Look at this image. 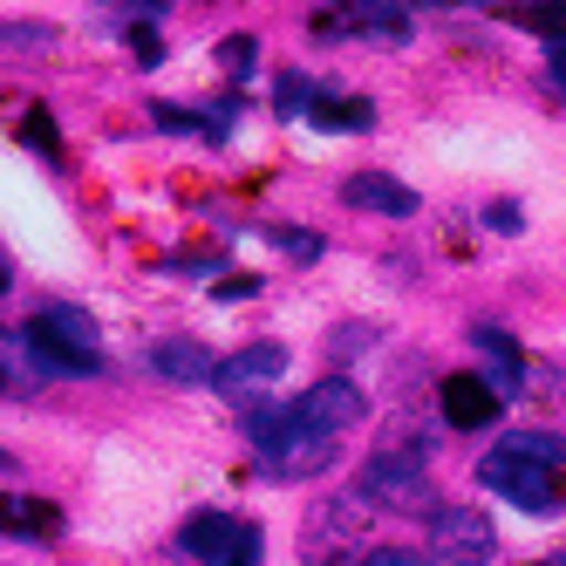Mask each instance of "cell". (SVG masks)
Instances as JSON below:
<instances>
[{"label":"cell","mask_w":566,"mask_h":566,"mask_svg":"<svg viewBox=\"0 0 566 566\" xmlns=\"http://www.w3.org/2000/svg\"><path fill=\"white\" fill-rule=\"evenodd\" d=\"M247 437H253V451L266 458L273 478H314V471L335 464V437L294 423L287 410H247Z\"/></svg>","instance_id":"cell-1"},{"label":"cell","mask_w":566,"mask_h":566,"mask_svg":"<svg viewBox=\"0 0 566 566\" xmlns=\"http://www.w3.org/2000/svg\"><path fill=\"white\" fill-rule=\"evenodd\" d=\"M34 355H42L49 376H103V348H96V321L75 307H42L28 328Z\"/></svg>","instance_id":"cell-2"},{"label":"cell","mask_w":566,"mask_h":566,"mask_svg":"<svg viewBox=\"0 0 566 566\" xmlns=\"http://www.w3.org/2000/svg\"><path fill=\"white\" fill-rule=\"evenodd\" d=\"M178 553L206 559V566H253L260 559V525L232 518V512H191L178 525Z\"/></svg>","instance_id":"cell-3"},{"label":"cell","mask_w":566,"mask_h":566,"mask_svg":"<svg viewBox=\"0 0 566 566\" xmlns=\"http://www.w3.org/2000/svg\"><path fill=\"white\" fill-rule=\"evenodd\" d=\"M430 559L437 566H484L499 553V525L484 518L478 505H437L430 512Z\"/></svg>","instance_id":"cell-4"},{"label":"cell","mask_w":566,"mask_h":566,"mask_svg":"<svg viewBox=\"0 0 566 566\" xmlns=\"http://www.w3.org/2000/svg\"><path fill=\"white\" fill-rule=\"evenodd\" d=\"M478 484L484 492H499V499H512L518 512H559V471H546V464H525V458H512V451H492L478 464Z\"/></svg>","instance_id":"cell-5"},{"label":"cell","mask_w":566,"mask_h":566,"mask_svg":"<svg viewBox=\"0 0 566 566\" xmlns=\"http://www.w3.org/2000/svg\"><path fill=\"white\" fill-rule=\"evenodd\" d=\"M355 492L369 499V505H389V512H437L430 478H423V458H396V451H382L376 464H361Z\"/></svg>","instance_id":"cell-6"},{"label":"cell","mask_w":566,"mask_h":566,"mask_svg":"<svg viewBox=\"0 0 566 566\" xmlns=\"http://www.w3.org/2000/svg\"><path fill=\"white\" fill-rule=\"evenodd\" d=\"M361 410H369V396H361L348 376H328V382H314V389H301L294 402H287V417L294 423H307V430H348V423H361Z\"/></svg>","instance_id":"cell-7"},{"label":"cell","mask_w":566,"mask_h":566,"mask_svg":"<svg viewBox=\"0 0 566 566\" xmlns=\"http://www.w3.org/2000/svg\"><path fill=\"white\" fill-rule=\"evenodd\" d=\"M287 376V348L280 342H253V348H239V355H226L219 361V376H212V389L226 396V402H253L266 382H280Z\"/></svg>","instance_id":"cell-8"},{"label":"cell","mask_w":566,"mask_h":566,"mask_svg":"<svg viewBox=\"0 0 566 566\" xmlns=\"http://www.w3.org/2000/svg\"><path fill=\"white\" fill-rule=\"evenodd\" d=\"M314 28H348V34H376V42H410V14H402V0H335L328 14Z\"/></svg>","instance_id":"cell-9"},{"label":"cell","mask_w":566,"mask_h":566,"mask_svg":"<svg viewBox=\"0 0 566 566\" xmlns=\"http://www.w3.org/2000/svg\"><path fill=\"white\" fill-rule=\"evenodd\" d=\"M499 389H492V376H443V389H437V410H443V423H458V430H484V423H499Z\"/></svg>","instance_id":"cell-10"},{"label":"cell","mask_w":566,"mask_h":566,"mask_svg":"<svg viewBox=\"0 0 566 566\" xmlns=\"http://www.w3.org/2000/svg\"><path fill=\"white\" fill-rule=\"evenodd\" d=\"M342 198H348V206H361V212H382V219H417V206H423V198L402 185V178H389V171H355L342 185Z\"/></svg>","instance_id":"cell-11"},{"label":"cell","mask_w":566,"mask_h":566,"mask_svg":"<svg viewBox=\"0 0 566 566\" xmlns=\"http://www.w3.org/2000/svg\"><path fill=\"white\" fill-rule=\"evenodd\" d=\"M150 369L165 376V382L198 389V382H212V376H219V355H212V348H198V342H157V348H150Z\"/></svg>","instance_id":"cell-12"},{"label":"cell","mask_w":566,"mask_h":566,"mask_svg":"<svg viewBox=\"0 0 566 566\" xmlns=\"http://www.w3.org/2000/svg\"><path fill=\"white\" fill-rule=\"evenodd\" d=\"M42 382H49V369H42V355H34V342L0 328V396H28Z\"/></svg>","instance_id":"cell-13"},{"label":"cell","mask_w":566,"mask_h":566,"mask_svg":"<svg viewBox=\"0 0 566 566\" xmlns=\"http://www.w3.org/2000/svg\"><path fill=\"white\" fill-rule=\"evenodd\" d=\"M471 348H478V355H492V389H499V396H512V389H518V376H525L518 342H512L505 328H492V321H478V328H471Z\"/></svg>","instance_id":"cell-14"},{"label":"cell","mask_w":566,"mask_h":566,"mask_svg":"<svg viewBox=\"0 0 566 566\" xmlns=\"http://www.w3.org/2000/svg\"><path fill=\"white\" fill-rule=\"evenodd\" d=\"M0 533H14V539H55L62 533V512L42 505V499L8 492V499H0Z\"/></svg>","instance_id":"cell-15"},{"label":"cell","mask_w":566,"mask_h":566,"mask_svg":"<svg viewBox=\"0 0 566 566\" xmlns=\"http://www.w3.org/2000/svg\"><path fill=\"white\" fill-rule=\"evenodd\" d=\"M307 124L314 130H376V103L369 96H314V109H307Z\"/></svg>","instance_id":"cell-16"},{"label":"cell","mask_w":566,"mask_h":566,"mask_svg":"<svg viewBox=\"0 0 566 566\" xmlns=\"http://www.w3.org/2000/svg\"><path fill=\"white\" fill-rule=\"evenodd\" d=\"M499 451H512L525 464H546V471H566V437H546V430H512Z\"/></svg>","instance_id":"cell-17"},{"label":"cell","mask_w":566,"mask_h":566,"mask_svg":"<svg viewBox=\"0 0 566 566\" xmlns=\"http://www.w3.org/2000/svg\"><path fill=\"white\" fill-rule=\"evenodd\" d=\"M512 28H533V34H553V42H566V8L559 0H539V8H505Z\"/></svg>","instance_id":"cell-18"},{"label":"cell","mask_w":566,"mask_h":566,"mask_svg":"<svg viewBox=\"0 0 566 566\" xmlns=\"http://www.w3.org/2000/svg\"><path fill=\"white\" fill-rule=\"evenodd\" d=\"M253 62H260V42H253V34H226V42H219V69L239 75V83L253 75Z\"/></svg>","instance_id":"cell-19"},{"label":"cell","mask_w":566,"mask_h":566,"mask_svg":"<svg viewBox=\"0 0 566 566\" xmlns=\"http://www.w3.org/2000/svg\"><path fill=\"white\" fill-rule=\"evenodd\" d=\"M273 103H280V116H287V124H294V116H307V109H314V83H307V75H280Z\"/></svg>","instance_id":"cell-20"},{"label":"cell","mask_w":566,"mask_h":566,"mask_svg":"<svg viewBox=\"0 0 566 566\" xmlns=\"http://www.w3.org/2000/svg\"><path fill=\"white\" fill-rule=\"evenodd\" d=\"M21 137H28L34 150H42L49 165H62V144H55V124H49V109H28V116H21Z\"/></svg>","instance_id":"cell-21"},{"label":"cell","mask_w":566,"mask_h":566,"mask_svg":"<svg viewBox=\"0 0 566 566\" xmlns=\"http://www.w3.org/2000/svg\"><path fill=\"white\" fill-rule=\"evenodd\" d=\"M0 42H34V49H49L55 28H49V21H0Z\"/></svg>","instance_id":"cell-22"},{"label":"cell","mask_w":566,"mask_h":566,"mask_svg":"<svg viewBox=\"0 0 566 566\" xmlns=\"http://www.w3.org/2000/svg\"><path fill=\"white\" fill-rule=\"evenodd\" d=\"M361 566H430L417 546H369V559H361Z\"/></svg>","instance_id":"cell-23"},{"label":"cell","mask_w":566,"mask_h":566,"mask_svg":"<svg viewBox=\"0 0 566 566\" xmlns=\"http://www.w3.org/2000/svg\"><path fill=\"white\" fill-rule=\"evenodd\" d=\"M130 55H137L144 69H157V62H165V49H157V34H150L144 21H130Z\"/></svg>","instance_id":"cell-24"},{"label":"cell","mask_w":566,"mask_h":566,"mask_svg":"<svg viewBox=\"0 0 566 566\" xmlns=\"http://www.w3.org/2000/svg\"><path fill=\"white\" fill-rule=\"evenodd\" d=\"M273 247H287V253L314 260V253H321V239H314V232H273Z\"/></svg>","instance_id":"cell-25"},{"label":"cell","mask_w":566,"mask_h":566,"mask_svg":"<svg viewBox=\"0 0 566 566\" xmlns=\"http://www.w3.org/2000/svg\"><path fill=\"white\" fill-rule=\"evenodd\" d=\"M484 226H492V232H518L525 212H518V206H492V212H484Z\"/></svg>","instance_id":"cell-26"},{"label":"cell","mask_w":566,"mask_h":566,"mask_svg":"<svg viewBox=\"0 0 566 566\" xmlns=\"http://www.w3.org/2000/svg\"><path fill=\"white\" fill-rule=\"evenodd\" d=\"M546 83L566 96V49H553V62H546Z\"/></svg>","instance_id":"cell-27"},{"label":"cell","mask_w":566,"mask_h":566,"mask_svg":"<svg viewBox=\"0 0 566 566\" xmlns=\"http://www.w3.org/2000/svg\"><path fill=\"white\" fill-rule=\"evenodd\" d=\"M0 471H14V458H8V451H0Z\"/></svg>","instance_id":"cell-28"},{"label":"cell","mask_w":566,"mask_h":566,"mask_svg":"<svg viewBox=\"0 0 566 566\" xmlns=\"http://www.w3.org/2000/svg\"><path fill=\"white\" fill-rule=\"evenodd\" d=\"M0 294H8V266H0Z\"/></svg>","instance_id":"cell-29"},{"label":"cell","mask_w":566,"mask_h":566,"mask_svg":"<svg viewBox=\"0 0 566 566\" xmlns=\"http://www.w3.org/2000/svg\"><path fill=\"white\" fill-rule=\"evenodd\" d=\"M553 566H566V553H559V559H553Z\"/></svg>","instance_id":"cell-30"},{"label":"cell","mask_w":566,"mask_h":566,"mask_svg":"<svg viewBox=\"0 0 566 566\" xmlns=\"http://www.w3.org/2000/svg\"><path fill=\"white\" fill-rule=\"evenodd\" d=\"M559 8H566V0H559Z\"/></svg>","instance_id":"cell-31"},{"label":"cell","mask_w":566,"mask_h":566,"mask_svg":"<svg viewBox=\"0 0 566 566\" xmlns=\"http://www.w3.org/2000/svg\"><path fill=\"white\" fill-rule=\"evenodd\" d=\"M546 566H553V559H546Z\"/></svg>","instance_id":"cell-32"}]
</instances>
